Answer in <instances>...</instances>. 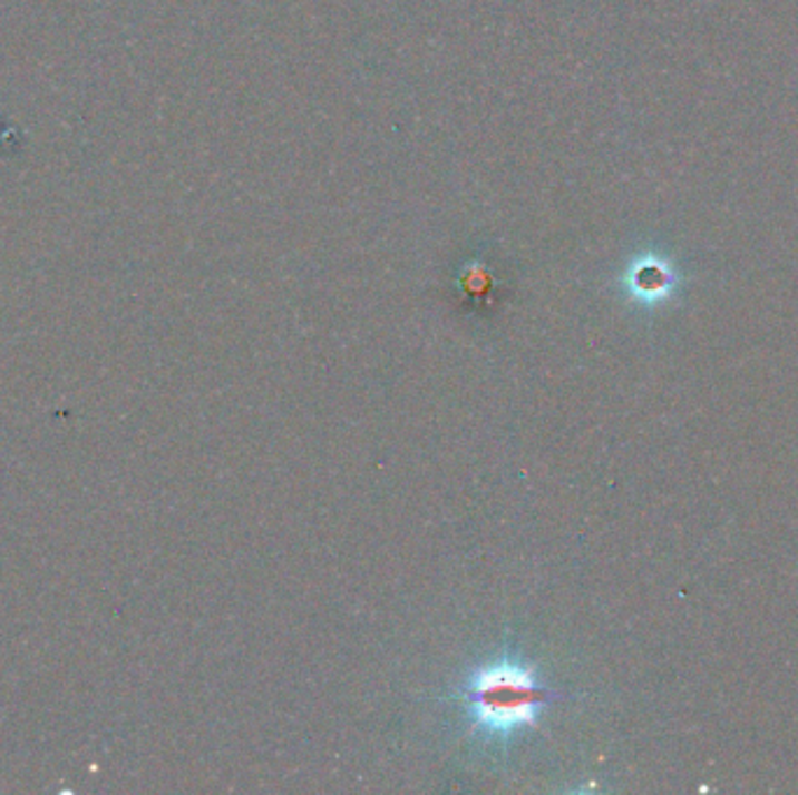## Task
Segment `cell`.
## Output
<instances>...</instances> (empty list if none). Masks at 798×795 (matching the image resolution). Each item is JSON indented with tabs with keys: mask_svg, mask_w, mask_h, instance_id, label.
Instances as JSON below:
<instances>
[{
	"mask_svg": "<svg viewBox=\"0 0 798 795\" xmlns=\"http://www.w3.org/2000/svg\"><path fill=\"white\" fill-rule=\"evenodd\" d=\"M668 283L665 271L659 264H642L633 273V287L638 294H659Z\"/></svg>",
	"mask_w": 798,
	"mask_h": 795,
	"instance_id": "obj_2",
	"label": "cell"
},
{
	"mask_svg": "<svg viewBox=\"0 0 798 795\" xmlns=\"http://www.w3.org/2000/svg\"><path fill=\"white\" fill-rule=\"evenodd\" d=\"M469 707L481 726L495 733H509L535 718L546 700L526 669L503 662L493 665L469 686Z\"/></svg>",
	"mask_w": 798,
	"mask_h": 795,
	"instance_id": "obj_1",
	"label": "cell"
}]
</instances>
